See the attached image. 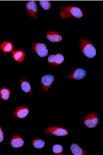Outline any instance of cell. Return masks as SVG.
Returning <instances> with one entry per match:
<instances>
[{"label":"cell","mask_w":103,"mask_h":155,"mask_svg":"<svg viewBox=\"0 0 103 155\" xmlns=\"http://www.w3.org/2000/svg\"><path fill=\"white\" fill-rule=\"evenodd\" d=\"M60 14L63 19H69L71 18L80 19L83 16L81 9L75 6H62Z\"/></svg>","instance_id":"1"},{"label":"cell","mask_w":103,"mask_h":155,"mask_svg":"<svg viewBox=\"0 0 103 155\" xmlns=\"http://www.w3.org/2000/svg\"><path fill=\"white\" fill-rule=\"evenodd\" d=\"M79 42L81 43V50L83 54L89 58L95 57L96 55V50L92 42L83 37L80 38Z\"/></svg>","instance_id":"2"},{"label":"cell","mask_w":103,"mask_h":155,"mask_svg":"<svg viewBox=\"0 0 103 155\" xmlns=\"http://www.w3.org/2000/svg\"><path fill=\"white\" fill-rule=\"evenodd\" d=\"M83 121L86 127L89 128H94L98 125L99 118L96 113H90L87 114L83 118Z\"/></svg>","instance_id":"3"},{"label":"cell","mask_w":103,"mask_h":155,"mask_svg":"<svg viewBox=\"0 0 103 155\" xmlns=\"http://www.w3.org/2000/svg\"><path fill=\"white\" fill-rule=\"evenodd\" d=\"M44 133L47 134L53 135L59 137L66 136L69 134L68 131L66 129L56 126L47 127L45 130L44 131Z\"/></svg>","instance_id":"4"},{"label":"cell","mask_w":103,"mask_h":155,"mask_svg":"<svg viewBox=\"0 0 103 155\" xmlns=\"http://www.w3.org/2000/svg\"><path fill=\"white\" fill-rule=\"evenodd\" d=\"M34 53L37 54L40 57L43 58L47 56L49 53V51L47 49V46L44 44L41 43H34L32 45Z\"/></svg>","instance_id":"5"},{"label":"cell","mask_w":103,"mask_h":155,"mask_svg":"<svg viewBox=\"0 0 103 155\" xmlns=\"http://www.w3.org/2000/svg\"><path fill=\"white\" fill-rule=\"evenodd\" d=\"M26 10L28 13L29 14V16L35 19H37V4L34 1H28L26 4Z\"/></svg>","instance_id":"6"},{"label":"cell","mask_w":103,"mask_h":155,"mask_svg":"<svg viewBox=\"0 0 103 155\" xmlns=\"http://www.w3.org/2000/svg\"><path fill=\"white\" fill-rule=\"evenodd\" d=\"M86 72L85 70L82 68H77V69H75L71 74L67 75L66 77L68 78L79 80L85 78L86 76Z\"/></svg>","instance_id":"7"},{"label":"cell","mask_w":103,"mask_h":155,"mask_svg":"<svg viewBox=\"0 0 103 155\" xmlns=\"http://www.w3.org/2000/svg\"><path fill=\"white\" fill-rule=\"evenodd\" d=\"M64 61V57L62 54L51 55L48 58V61L50 65L57 66L61 64Z\"/></svg>","instance_id":"8"},{"label":"cell","mask_w":103,"mask_h":155,"mask_svg":"<svg viewBox=\"0 0 103 155\" xmlns=\"http://www.w3.org/2000/svg\"><path fill=\"white\" fill-rule=\"evenodd\" d=\"M54 81V77L51 74H47L43 76L41 78L42 89L45 92H46L50 87L51 84Z\"/></svg>","instance_id":"9"},{"label":"cell","mask_w":103,"mask_h":155,"mask_svg":"<svg viewBox=\"0 0 103 155\" xmlns=\"http://www.w3.org/2000/svg\"><path fill=\"white\" fill-rule=\"evenodd\" d=\"M30 109L28 107L20 106L17 107L14 114V117L19 118H24L28 114Z\"/></svg>","instance_id":"10"},{"label":"cell","mask_w":103,"mask_h":155,"mask_svg":"<svg viewBox=\"0 0 103 155\" xmlns=\"http://www.w3.org/2000/svg\"><path fill=\"white\" fill-rule=\"evenodd\" d=\"M46 37L50 41L52 42H59L62 41V36L58 32L55 31H49L46 34Z\"/></svg>","instance_id":"11"},{"label":"cell","mask_w":103,"mask_h":155,"mask_svg":"<svg viewBox=\"0 0 103 155\" xmlns=\"http://www.w3.org/2000/svg\"><path fill=\"white\" fill-rule=\"evenodd\" d=\"M24 140L20 135H14L11 139V144L14 148H20L24 145Z\"/></svg>","instance_id":"12"},{"label":"cell","mask_w":103,"mask_h":155,"mask_svg":"<svg viewBox=\"0 0 103 155\" xmlns=\"http://www.w3.org/2000/svg\"><path fill=\"white\" fill-rule=\"evenodd\" d=\"M1 49L4 51L5 54H7L8 53L13 52L14 50V46L12 43L9 41H5L2 42L1 45Z\"/></svg>","instance_id":"13"},{"label":"cell","mask_w":103,"mask_h":155,"mask_svg":"<svg viewBox=\"0 0 103 155\" xmlns=\"http://www.w3.org/2000/svg\"><path fill=\"white\" fill-rule=\"evenodd\" d=\"M21 88L22 90L25 93H28L29 94H32L31 92V87L28 80H27L25 78H21Z\"/></svg>","instance_id":"14"},{"label":"cell","mask_w":103,"mask_h":155,"mask_svg":"<svg viewBox=\"0 0 103 155\" xmlns=\"http://www.w3.org/2000/svg\"><path fill=\"white\" fill-rule=\"evenodd\" d=\"M70 150L74 155H86L87 152L83 150L77 144L73 143L70 146Z\"/></svg>","instance_id":"15"},{"label":"cell","mask_w":103,"mask_h":155,"mask_svg":"<svg viewBox=\"0 0 103 155\" xmlns=\"http://www.w3.org/2000/svg\"><path fill=\"white\" fill-rule=\"evenodd\" d=\"M12 57L15 61L18 62L23 61L25 57V53L22 50H18L12 52Z\"/></svg>","instance_id":"16"},{"label":"cell","mask_w":103,"mask_h":155,"mask_svg":"<svg viewBox=\"0 0 103 155\" xmlns=\"http://www.w3.org/2000/svg\"><path fill=\"white\" fill-rule=\"evenodd\" d=\"M10 93H11V91L7 87H3L0 90V96L4 101H6L8 99L10 95Z\"/></svg>","instance_id":"17"},{"label":"cell","mask_w":103,"mask_h":155,"mask_svg":"<svg viewBox=\"0 0 103 155\" xmlns=\"http://www.w3.org/2000/svg\"><path fill=\"white\" fill-rule=\"evenodd\" d=\"M32 143H33V147H35L36 148H38V149L42 148L45 146V142L43 140L40 139V138L33 139Z\"/></svg>","instance_id":"18"},{"label":"cell","mask_w":103,"mask_h":155,"mask_svg":"<svg viewBox=\"0 0 103 155\" xmlns=\"http://www.w3.org/2000/svg\"><path fill=\"white\" fill-rule=\"evenodd\" d=\"M53 151L56 155H62L63 151V148L60 144H55L53 147Z\"/></svg>","instance_id":"19"},{"label":"cell","mask_w":103,"mask_h":155,"mask_svg":"<svg viewBox=\"0 0 103 155\" xmlns=\"http://www.w3.org/2000/svg\"><path fill=\"white\" fill-rule=\"evenodd\" d=\"M40 4L45 10H48L51 7V4L49 1H40Z\"/></svg>","instance_id":"20"},{"label":"cell","mask_w":103,"mask_h":155,"mask_svg":"<svg viewBox=\"0 0 103 155\" xmlns=\"http://www.w3.org/2000/svg\"><path fill=\"white\" fill-rule=\"evenodd\" d=\"M4 133H3V130H2V127L0 125V143H2L4 140Z\"/></svg>","instance_id":"21"}]
</instances>
